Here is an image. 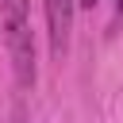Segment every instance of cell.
<instances>
[{
    "instance_id": "obj_1",
    "label": "cell",
    "mask_w": 123,
    "mask_h": 123,
    "mask_svg": "<svg viewBox=\"0 0 123 123\" xmlns=\"http://www.w3.org/2000/svg\"><path fill=\"white\" fill-rule=\"evenodd\" d=\"M0 31L12 58V73L19 88H35L38 62H35V31H31V0H0Z\"/></svg>"
},
{
    "instance_id": "obj_2",
    "label": "cell",
    "mask_w": 123,
    "mask_h": 123,
    "mask_svg": "<svg viewBox=\"0 0 123 123\" xmlns=\"http://www.w3.org/2000/svg\"><path fill=\"white\" fill-rule=\"evenodd\" d=\"M81 0H42L46 8V38H50V58L62 62L69 54V31H73V12Z\"/></svg>"
},
{
    "instance_id": "obj_3",
    "label": "cell",
    "mask_w": 123,
    "mask_h": 123,
    "mask_svg": "<svg viewBox=\"0 0 123 123\" xmlns=\"http://www.w3.org/2000/svg\"><path fill=\"white\" fill-rule=\"evenodd\" d=\"M12 123H31V111H27V104H15V108H12Z\"/></svg>"
},
{
    "instance_id": "obj_4",
    "label": "cell",
    "mask_w": 123,
    "mask_h": 123,
    "mask_svg": "<svg viewBox=\"0 0 123 123\" xmlns=\"http://www.w3.org/2000/svg\"><path fill=\"white\" fill-rule=\"evenodd\" d=\"M119 19H123V0H115V15H111V31L119 27Z\"/></svg>"
},
{
    "instance_id": "obj_5",
    "label": "cell",
    "mask_w": 123,
    "mask_h": 123,
    "mask_svg": "<svg viewBox=\"0 0 123 123\" xmlns=\"http://www.w3.org/2000/svg\"><path fill=\"white\" fill-rule=\"evenodd\" d=\"M96 4H100V0H81V8H96Z\"/></svg>"
}]
</instances>
